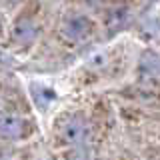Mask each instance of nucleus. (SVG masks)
Here are the masks:
<instances>
[{"label": "nucleus", "instance_id": "obj_2", "mask_svg": "<svg viewBox=\"0 0 160 160\" xmlns=\"http://www.w3.org/2000/svg\"><path fill=\"white\" fill-rule=\"evenodd\" d=\"M86 132H88L86 122H84L80 116H72L62 126V140L66 144H76V142H80V140L86 136Z\"/></svg>", "mask_w": 160, "mask_h": 160}, {"label": "nucleus", "instance_id": "obj_4", "mask_svg": "<svg viewBox=\"0 0 160 160\" xmlns=\"http://www.w3.org/2000/svg\"><path fill=\"white\" fill-rule=\"evenodd\" d=\"M34 36H36V26H34L30 20H20L16 24V28H14V38L18 40V42H32Z\"/></svg>", "mask_w": 160, "mask_h": 160}, {"label": "nucleus", "instance_id": "obj_1", "mask_svg": "<svg viewBox=\"0 0 160 160\" xmlns=\"http://www.w3.org/2000/svg\"><path fill=\"white\" fill-rule=\"evenodd\" d=\"M90 32H92V22L84 14H68L62 20V34L70 42H80L88 38Z\"/></svg>", "mask_w": 160, "mask_h": 160}, {"label": "nucleus", "instance_id": "obj_3", "mask_svg": "<svg viewBox=\"0 0 160 160\" xmlns=\"http://www.w3.org/2000/svg\"><path fill=\"white\" fill-rule=\"evenodd\" d=\"M0 132L8 138H22L28 132V126L24 120H20L16 116H4L0 118Z\"/></svg>", "mask_w": 160, "mask_h": 160}, {"label": "nucleus", "instance_id": "obj_5", "mask_svg": "<svg viewBox=\"0 0 160 160\" xmlns=\"http://www.w3.org/2000/svg\"><path fill=\"white\" fill-rule=\"evenodd\" d=\"M126 20H128V8L126 6H114L106 14V26H110L112 30H118Z\"/></svg>", "mask_w": 160, "mask_h": 160}]
</instances>
